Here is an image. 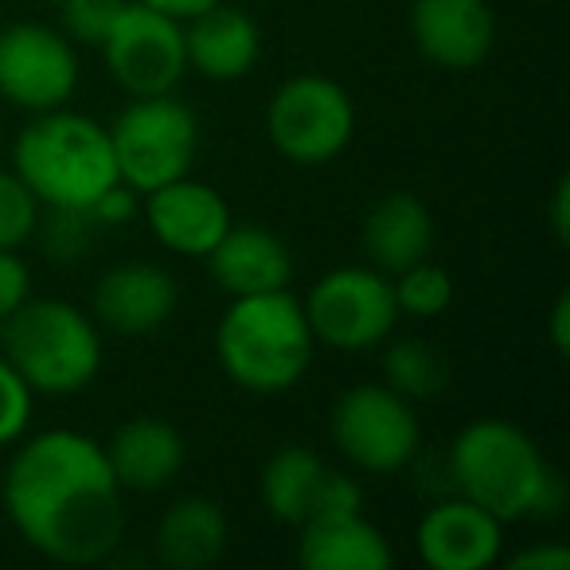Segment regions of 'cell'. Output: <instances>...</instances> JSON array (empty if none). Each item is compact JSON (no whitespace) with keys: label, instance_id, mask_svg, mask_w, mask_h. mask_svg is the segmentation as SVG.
<instances>
[{"label":"cell","instance_id":"19","mask_svg":"<svg viewBox=\"0 0 570 570\" xmlns=\"http://www.w3.org/2000/svg\"><path fill=\"white\" fill-rule=\"evenodd\" d=\"M360 246L367 266L395 277L434 254V215L414 191H387L364 212Z\"/></svg>","mask_w":570,"mask_h":570},{"label":"cell","instance_id":"1","mask_svg":"<svg viewBox=\"0 0 570 570\" xmlns=\"http://www.w3.org/2000/svg\"><path fill=\"white\" fill-rule=\"evenodd\" d=\"M4 515L43 559L95 567L121 547L126 492L98 438L71 426L24 434L0 481Z\"/></svg>","mask_w":570,"mask_h":570},{"label":"cell","instance_id":"27","mask_svg":"<svg viewBox=\"0 0 570 570\" xmlns=\"http://www.w3.org/2000/svg\"><path fill=\"white\" fill-rule=\"evenodd\" d=\"M36 414V391L20 380V372L0 356V450L17 445L28 434Z\"/></svg>","mask_w":570,"mask_h":570},{"label":"cell","instance_id":"8","mask_svg":"<svg viewBox=\"0 0 570 570\" xmlns=\"http://www.w3.org/2000/svg\"><path fill=\"white\" fill-rule=\"evenodd\" d=\"M328 438L352 469L391 476L414 465L422 450V422L414 403L387 383H352L328 411Z\"/></svg>","mask_w":570,"mask_h":570},{"label":"cell","instance_id":"31","mask_svg":"<svg viewBox=\"0 0 570 570\" xmlns=\"http://www.w3.org/2000/svg\"><path fill=\"white\" fill-rule=\"evenodd\" d=\"M547 341H551L554 356H567V348H570V294L567 289L554 297L551 313H547Z\"/></svg>","mask_w":570,"mask_h":570},{"label":"cell","instance_id":"10","mask_svg":"<svg viewBox=\"0 0 570 570\" xmlns=\"http://www.w3.org/2000/svg\"><path fill=\"white\" fill-rule=\"evenodd\" d=\"M79 48L56 24L17 20L0 28V102L24 114L71 106L79 90Z\"/></svg>","mask_w":570,"mask_h":570},{"label":"cell","instance_id":"21","mask_svg":"<svg viewBox=\"0 0 570 570\" xmlns=\"http://www.w3.org/2000/svg\"><path fill=\"white\" fill-rule=\"evenodd\" d=\"M297 562L305 570H391L395 547L364 512L302 523Z\"/></svg>","mask_w":570,"mask_h":570},{"label":"cell","instance_id":"17","mask_svg":"<svg viewBox=\"0 0 570 570\" xmlns=\"http://www.w3.org/2000/svg\"><path fill=\"white\" fill-rule=\"evenodd\" d=\"M106 461L118 476L121 492L153 497L176 484V476L188 465V442L168 419L157 414H134L102 442Z\"/></svg>","mask_w":570,"mask_h":570},{"label":"cell","instance_id":"6","mask_svg":"<svg viewBox=\"0 0 570 570\" xmlns=\"http://www.w3.org/2000/svg\"><path fill=\"white\" fill-rule=\"evenodd\" d=\"M266 137L297 168L333 165L356 137V102L321 71L289 75L266 102Z\"/></svg>","mask_w":570,"mask_h":570},{"label":"cell","instance_id":"18","mask_svg":"<svg viewBox=\"0 0 570 570\" xmlns=\"http://www.w3.org/2000/svg\"><path fill=\"white\" fill-rule=\"evenodd\" d=\"M188 71L207 82H243L262 59V28L246 9L219 0L199 17L184 20Z\"/></svg>","mask_w":570,"mask_h":570},{"label":"cell","instance_id":"25","mask_svg":"<svg viewBox=\"0 0 570 570\" xmlns=\"http://www.w3.org/2000/svg\"><path fill=\"white\" fill-rule=\"evenodd\" d=\"M40 199L12 173V165H0V250H20L24 243H32L36 230H40Z\"/></svg>","mask_w":570,"mask_h":570},{"label":"cell","instance_id":"9","mask_svg":"<svg viewBox=\"0 0 570 570\" xmlns=\"http://www.w3.org/2000/svg\"><path fill=\"white\" fill-rule=\"evenodd\" d=\"M317 348L375 352L399 328L395 285L375 266H336L321 274L302 297Z\"/></svg>","mask_w":570,"mask_h":570},{"label":"cell","instance_id":"15","mask_svg":"<svg viewBox=\"0 0 570 570\" xmlns=\"http://www.w3.org/2000/svg\"><path fill=\"white\" fill-rule=\"evenodd\" d=\"M414 51L442 71H476L492 56L497 17L489 0H411Z\"/></svg>","mask_w":570,"mask_h":570},{"label":"cell","instance_id":"16","mask_svg":"<svg viewBox=\"0 0 570 570\" xmlns=\"http://www.w3.org/2000/svg\"><path fill=\"white\" fill-rule=\"evenodd\" d=\"M204 266L223 297L277 294L294 282V250L274 227L262 223H230L204 254Z\"/></svg>","mask_w":570,"mask_h":570},{"label":"cell","instance_id":"34","mask_svg":"<svg viewBox=\"0 0 570 570\" xmlns=\"http://www.w3.org/2000/svg\"><path fill=\"white\" fill-rule=\"evenodd\" d=\"M0 141H4V102H0Z\"/></svg>","mask_w":570,"mask_h":570},{"label":"cell","instance_id":"24","mask_svg":"<svg viewBox=\"0 0 570 570\" xmlns=\"http://www.w3.org/2000/svg\"><path fill=\"white\" fill-rule=\"evenodd\" d=\"M395 285V305L403 317H419V321H430V317H442L445 309L453 305V277L445 266H438L434 258H422L414 262L411 269L391 277Z\"/></svg>","mask_w":570,"mask_h":570},{"label":"cell","instance_id":"12","mask_svg":"<svg viewBox=\"0 0 570 570\" xmlns=\"http://www.w3.org/2000/svg\"><path fill=\"white\" fill-rule=\"evenodd\" d=\"M180 282L160 262L129 258L102 269L90 294V317L102 333L114 336H153L176 317Z\"/></svg>","mask_w":570,"mask_h":570},{"label":"cell","instance_id":"29","mask_svg":"<svg viewBox=\"0 0 570 570\" xmlns=\"http://www.w3.org/2000/svg\"><path fill=\"white\" fill-rule=\"evenodd\" d=\"M137 207H141V196H137L134 188H126V184H114V188L90 207V223H98V227H126L137 215Z\"/></svg>","mask_w":570,"mask_h":570},{"label":"cell","instance_id":"22","mask_svg":"<svg viewBox=\"0 0 570 570\" xmlns=\"http://www.w3.org/2000/svg\"><path fill=\"white\" fill-rule=\"evenodd\" d=\"M328 469L333 465H328L313 445H302V442L277 445L258 473V497H262V508L269 512V520L285 523V528L309 523L313 512H317Z\"/></svg>","mask_w":570,"mask_h":570},{"label":"cell","instance_id":"11","mask_svg":"<svg viewBox=\"0 0 570 570\" xmlns=\"http://www.w3.org/2000/svg\"><path fill=\"white\" fill-rule=\"evenodd\" d=\"M98 51H102L110 79L129 98L173 95L188 75L184 20L149 9L141 0H126V9L114 20L110 36Z\"/></svg>","mask_w":570,"mask_h":570},{"label":"cell","instance_id":"23","mask_svg":"<svg viewBox=\"0 0 570 570\" xmlns=\"http://www.w3.org/2000/svg\"><path fill=\"white\" fill-rule=\"evenodd\" d=\"M383 348V383L411 399L414 406L438 399L450 387V356L426 336H395L380 344Z\"/></svg>","mask_w":570,"mask_h":570},{"label":"cell","instance_id":"14","mask_svg":"<svg viewBox=\"0 0 570 570\" xmlns=\"http://www.w3.org/2000/svg\"><path fill=\"white\" fill-rule=\"evenodd\" d=\"M504 520L469 497H442L414 528L419 559L430 570H489L504 559Z\"/></svg>","mask_w":570,"mask_h":570},{"label":"cell","instance_id":"2","mask_svg":"<svg viewBox=\"0 0 570 570\" xmlns=\"http://www.w3.org/2000/svg\"><path fill=\"white\" fill-rule=\"evenodd\" d=\"M445 476L458 497L489 508L497 520H547L567 504L559 469L539 442L508 419H473L445 450Z\"/></svg>","mask_w":570,"mask_h":570},{"label":"cell","instance_id":"33","mask_svg":"<svg viewBox=\"0 0 570 570\" xmlns=\"http://www.w3.org/2000/svg\"><path fill=\"white\" fill-rule=\"evenodd\" d=\"M141 4H149V9H157V12H168V17H176V20H191L204 9H212V4H219V0H141Z\"/></svg>","mask_w":570,"mask_h":570},{"label":"cell","instance_id":"20","mask_svg":"<svg viewBox=\"0 0 570 570\" xmlns=\"http://www.w3.org/2000/svg\"><path fill=\"white\" fill-rule=\"evenodd\" d=\"M230 520L219 500L180 497L160 512L153 528V554L168 570H207L227 554Z\"/></svg>","mask_w":570,"mask_h":570},{"label":"cell","instance_id":"32","mask_svg":"<svg viewBox=\"0 0 570 570\" xmlns=\"http://www.w3.org/2000/svg\"><path fill=\"white\" fill-rule=\"evenodd\" d=\"M547 219H551L554 243L567 246L570 243V180H567V176H559V184H554L551 207H547Z\"/></svg>","mask_w":570,"mask_h":570},{"label":"cell","instance_id":"26","mask_svg":"<svg viewBox=\"0 0 570 570\" xmlns=\"http://www.w3.org/2000/svg\"><path fill=\"white\" fill-rule=\"evenodd\" d=\"M121 9H126V0H59L56 28L75 48H102V40L110 36Z\"/></svg>","mask_w":570,"mask_h":570},{"label":"cell","instance_id":"13","mask_svg":"<svg viewBox=\"0 0 570 570\" xmlns=\"http://www.w3.org/2000/svg\"><path fill=\"white\" fill-rule=\"evenodd\" d=\"M137 212H141L153 243L165 246L176 258H199V262L219 243L223 230L235 223L227 196L215 184L196 180L191 173L145 191Z\"/></svg>","mask_w":570,"mask_h":570},{"label":"cell","instance_id":"7","mask_svg":"<svg viewBox=\"0 0 570 570\" xmlns=\"http://www.w3.org/2000/svg\"><path fill=\"white\" fill-rule=\"evenodd\" d=\"M106 129H110L121 184L134 188L137 196L176 180V176H188L196 165L199 118L176 95L129 98V106Z\"/></svg>","mask_w":570,"mask_h":570},{"label":"cell","instance_id":"5","mask_svg":"<svg viewBox=\"0 0 570 570\" xmlns=\"http://www.w3.org/2000/svg\"><path fill=\"white\" fill-rule=\"evenodd\" d=\"M0 356L36 395L67 399L87 391L102 372V328L90 309L32 294L12 317L0 321Z\"/></svg>","mask_w":570,"mask_h":570},{"label":"cell","instance_id":"30","mask_svg":"<svg viewBox=\"0 0 570 570\" xmlns=\"http://www.w3.org/2000/svg\"><path fill=\"white\" fill-rule=\"evenodd\" d=\"M504 562L512 570H567L570 567V547H562V543H531V547H520L515 554H508Z\"/></svg>","mask_w":570,"mask_h":570},{"label":"cell","instance_id":"3","mask_svg":"<svg viewBox=\"0 0 570 570\" xmlns=\"http://www.w3.org/2000/svg\"><path fill=\"white\" fill-rule=\"evenodd\" d=\"M12 173L28 184L43 212L87 215L90 207L121 184L114 160L110 129L71 106L32 114L12 141Z\"/></svg>","mask_w":570,"mask_h":570},{"label":"cell","instance_id":"28","mask_svg":"<svg viewBox=\"0 0 570 570\" xmlns=\"http://www.w3.org/2000/svg\"><path fill=\"white\" fill-rule=\"evenodd\" d=\"M32 297V266L20 250H0V321L12 317Z\"/></svg>","mask_w":570,"mask_h":570},{"label":"cell","instance_id":"4","mask_svg":"<svg viewBox=\"0 0 570 570\" xmlns=\"http://www.w3.org/2000/svg\"><path fill=\"white\" fill-rule=\"evenodd\" d=\"M215 364L246 395H285L309 375L317 341L305 321L302 297L289 289L227 297L215 321Z\"/></svg>","mask_w":570,"mask_h":570}]
</instances>
